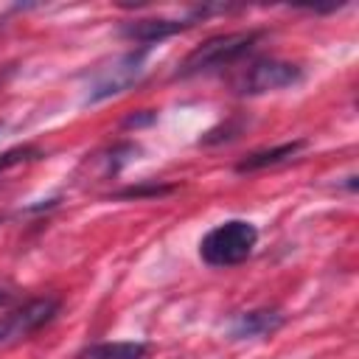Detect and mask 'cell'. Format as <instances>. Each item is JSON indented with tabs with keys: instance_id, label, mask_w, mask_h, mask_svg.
Here are the masks:
<instances>
[{
	"instance_id": "1",
	"label": "cell",
	"mask_w": 359,
	"mask_h": 359,
	"mask_svg": "<svg viewBox=\"0 0 359 359\" xmlns=\"http://www.w3.org/2000/svg\"><path fill=\"white\" fill-rule=\"evenodd\" d=\"M261 39V31H233V34H219L196 45L177 67V79H194L205 73H216L222 67L236 65L241 56L252 50V45Z\"/></svg>"
},
{
	"instance_id": "2",
	"label": "cell",
	"mask_w": 359,
	"mask_h": 359,
	"mask_svg": "<svg viewBox=\"0 0 359 359\" xmlns=\"http://www.w3.org/2000/svg\"><path fill=\"white\" fill-rule=\"evenodd\" d=\"M255 244H258V230L252 222L227 219L202 236L199 255L208 266H236L252 255Z\"/></svg>"
},
{
	"instance_id": "3",
	"label": "cell",
	"mask_w": 359,
	"mask_h": 359,
	"mask_svg": "<svg viewBox=\"0 0 359 359\" xmlns=\"http://www.w3.org/2000/svg\"><path fill=\"white\" fill-rule=\"evenodd\" d=\"M149 50L151 48H135V50H126L123 56H118L115 62L98 67L90 76L84 104H98V101H107V98H115V95L126 93L146 73Z\"/></svg>"
},
{
	"instance_id": "4",
	"label": "cell",
	"mask_w": 359,
	"mask_h": 359,
	"mask_svg": "<svg viewBox=\"0 0 359 359\" xmlns=\"http://www.w3.org/2000/svg\"><path fill=\"white\" fill-rule=\"evenodd\" d=\"M303 81V70L283 59H255L236 79L233 87L238 95H264L275 90H286Z\"/></svg>"
},
{
	"instance_id": "5",
	"label": "cell",
	"mask_w": 359,
	"mask_h": 359,
	"mask_svg": "<svg viewBox=\"0 0 359 359\" xmlns=\"http://www.w3.org/2000/svg\"><path fill=\"white\" fill-rule=\"evenodd\" d=\"M56 314H59V300L56 297L28 300L25 306L14 309L11 314H6L0 320V345H11V342H20V339L31 337L42 325H48Z\"/></svg>"
},
{
	"instance_id": "6",
	"label": "cell",
	"mask_w": 359,
	"mask_h": 359,
	"mask_svg": "<svg viewBox=\"0 0 359 359\" xmlns=\"http://www.w3.org/2000/svg\"><path fill=\"white\" fill-rule=\"evenodd\" d=\"M196 20H199L196 8L191 11L188 20H163V17H157V20H132L126 25H121V36L129 39V42H135L137 48H154L163 39L185 31V28H191Z\"/></svg>"
},
{
	"instance_id": "7",
	"label": "cell",
	"mask_w": 359,
	"mask_h": 359,
	"mask_svg": "<svg viewBox=\"0 0 359 359\" xmlns=\"http://www.w3.org/2000/svg\"><path fill=\"white\" fill-rule=\"evenodd\" d=\"M283 325V314L278 309H252L241 311L230 323V337L233 339H255V337H269Z\"/></svg>"
},
{
	"instance_id": "8",
	"label": "cell",
	"mask_w": 359,
	"mask_h": 359,
	"mask_svg": "<svg viewBox=\"0 0 359 359\" xmlns=\"http://www.w3.org/2000/svg\"><path fill=\"white\" fill-rule=\"evenodd\" d=\"M303 149H306V140H292V143H280V146H272V149H261V151H252V154H247L244 160H238L236 171H238V174L261 171V168L286 163L289 157H294V154L303 151Z\"/></svg>"
},
{
	"instance_id": "9",
	"label": "cell",
	"mask_w": 359,
	"mask_h": 359,
	"mask_svg": "<svg viewBox=\"0 0 359 359\" xmlns=\"http://www.w3.org/2000/svg\"><path fill=\"white\" fill-rule=\"evenodd\" d=\"M149 351L146 342H95L79 353V359H143Z\"/></svg>"
},
{
	"instance_id": "10",
	"label": "cell",
	"mask_w": 359,
	"mask_h": 359,
	"mask_svg": "<svg viewBox=\"0 0 359 359\" xmlns=\"http://www.w3.org/2000/svg\"><path fill=\"white\" fill-rule=\"evenodd\" d=\"M42 157H45V151L36 149V146H14V149H8V151L0 154V174L8 171V168H14V165L31 163V160H42Z\"/></svg>"
},
{
	"instance_id": "11",
	"label": "cell",
	"mask_w": 359,
	"mask_h": 359,
	"mask_svg": "<svg viewBox=\"0 0 359 359\" xmlns=\"http://www.w3.org/2000/svg\"><path fill=\"white\" fill-rule=\"evenodd\" d=\"M174 185H163V182H149V185H129L123 191H118L115 196L121 199H140V196H163V194H171Z\"/></svg>"
},
{
	"instance_id": "12",
	"label": "cell",
	"mask_w": 359,
	"mask_h": 359,
	"mask_svg": "<svg viewBox=\"0 0 359 359\" xmlns=\"http://www.w3.org/2000/svg\"><path fill=\"white\" fill-rule=\"evenodd\" d=\"M154 121V112L146 109V115H129L123 118V126H143V123H151Z\"/></svg>"
},
{
	"instance_id": "13",
	"label": "cell",
	"mask_w": 359,
	"mask_h": 359,
	"mask_svg": "<svg viewBox=\"0 0 359 359\" xmlns=\"http://www.w3.org/2000/svg\"><path fill=\"white\" fill-rule=\"evenodd\" d=\"M8 300H11V294H8V292H3V289H0V306H3V303H8Z\"/></svg>"
},
{
	"instance_id": "14",
	"label": "cell",
	"mask_w": 359,
	"mask_h": 359,
	"mask_svg": "<svg viewBox=\"0 0 359 359\" xmlns=\"http://www.w3.org/2000/svg\"><path fill=\"white\" fill-rule=\"evenodd\" d=\"M0 129H3V123H0Z\"/></svg>"
}]
</instances>
